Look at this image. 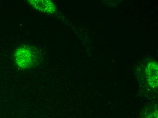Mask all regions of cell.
<instances>
[{"label": "cell", "instance_id": "2", "mask_svg": "<svg viewBox=\"0 0 158 118\" xmlns=\"http://www.w3.org/2000/svg\"><path fill=\"white\" fill-rule=\"evenodd\" d=\"M29 3L35 9L43 13L53 14L56 10V6L51 1H29Z\"/></svg>", "mask_w": 158, "mask_h": 118}, {"label": "cell", "instance_id": "3", "mask_svg": "<svg viewBox=\"0 0 158 118\" xmlns=\"http://www.w3.org/2000/svg\"><path fill=\"white\" fill-rule=\"evenodd\" d=\"M158 64L156 61H151L147 65L146 69L147 82L152 88L158 87Z\"/></svg>", "mask_w": 158, "mask_h": 118}, {"label": "cell", "instance_id": "1", "mask_svg": "<svg viewBox=\"0 0 158 118\" xmlns=\"http://www.w3.org/2000/svg\"><path fill=\"white\" fill-rule=\"evenodd\" d=\"M12 57L16 67L22 70L36 67L42 60V55L39 49L31 44L17 46L13 51Z\"/></svg>", "mask_w": 158, "mask_h": 118}, {"label": "cell", "instance_id": "4", "mask_svg": "<svg viewBox=\"0 0 158 118\" xmlns=\"http://www.w3.org/2000/svg\"><path fill=\"white\" fill-rule=\"evenodd\" d=\"M141 118H158L157 108L153 106L147 107L143 112Z\"/></svg>", "mask_w": 158, "mask_h": 118}]
</instances>
